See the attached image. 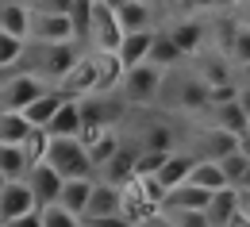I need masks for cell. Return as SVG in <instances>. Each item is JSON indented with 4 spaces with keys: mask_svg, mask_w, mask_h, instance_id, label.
I'll return each mask as SVG.
<instances>
[{
    "mask_svg": "<svg viewBox=\"0 0 250 227\" xmlns=\"http://www.w3.org/2000/svg\"><path fill=\"white\" fill-rule=\"evenodd\" d=\"M188 173H192V158H188V154H181V150H169V158L162 162V169H158L154 177L166 185V189H173V185L188 181Z\"/></svg>",
    "mask_w": 250,
    "mask_h": 227,
    "instance_id": "cell-23",
    "label": "cell"
},
{
    "mask_svg": "<svg viewBox=\"0 0 250 227\" xmlns=\"http://www.w3.org/2000/svg\"><path fill=\"white\" fill-rule=\"evenodd\" d=\"M46 162L54 165L62 177H96V165L89 158V146L81 135H50Z\"/></svg>",
    "mask_w": 250,
    "mask_h": 227,
    "instance_id": "cell-2",
    "label": "cell"
},
{
    "mask_svg": "<svg viewBox=\"0 0 250 227\" xmlns=\"http://www.w3.org/2000/svg\"><path fill=\"white\" fill-rule=\"evenodd\" d=\"M239 69H243V77H247V81H250V62H243V65H239Z\"/></svg>",
    "mask_w": 250,
    "mask_h": 227,
    "instance_id": "cell-41",
    "label": "cell"
},
{
    "mask_svg": "<svg viewBox=\"0 0 250 227\" xmlns=\"http://www.w3.org/2000/svg\"><path fill=\"white\" fill-rule=\"evenodd\" d=\"M208 196H212V189H204V185H196V181H181V185L166 189L162 208H188V212H204Z\"/></svg>",
    "mask_w": 250,
    "mask_h": 227,
    "instance_id": "cell-12",
    "label": "cell"
},
{
    "mask_svg": "<svg viewBox=\"0 0 250 227\" xmlns=\"http://www.w3.org/2000/svg\"><path fill=\"white\" fill-rule=\"evenodd\" d=\"M173 100H177L181 108H188V112H192V108L200 112V108H208V104H212V89H208V81H204V77H196V81H181V85H177V93H173Z\"/></svg>",
    "mask_w": 250,
    "mask_h": 227,
    "instance_id": "cell-24",
    "label": "cell"
},
{
    "mask_svg": "<svg viewBox=\"0 0 250 227\" xmlns=\"http://www.w3.org/2000/svg\"><path fill=\"white\" fill-rule=\"evenodd\" d=\"M116 16H120L124 35H127V31H143V27H154L150 0H124V4H116Z\"/></svg>",
    "mask_w": 250,
    "mask_h": 227,
    "instance_id": "cell-16",
    "label": "cell"
},
{
    "mask_svg": "<svg viewBox=\"0 0 250 227\" xmlns=\"http://www.w3.org/2000/svg\"><path fill=\"white\" fill-rule=\"evenodd\" d=\"M239 204H243V189H239V185H219V189H212L208 204H204V224L208 227L227 224Z\"/></svg>",
    "mask_w": 250,
    "mask_h": 227,
    "instance_id": "cell-10",
    "label": "cell"
},
{
    "mask_svg": "<svg viewBox=\"0 0 250 227\" xmlns=\"http://www.w3.org/2000/svg\"><path fill=\"white\" fill-rule=\"evenodd\" d=\"M81 127H85V116H81V97H65L62 108L50 116V124H46V131L50 135H81Z\"/></svg>",
    "mask_w": 250,
    "mask_h": 227,
    "instance_id": "cell-14",
    "label": "cell"
},
{
    "mask_svg": "<svg viewBox=\"0 0 250 227\" xmlns=\"http://www.w3.org/2000/svg\"><path fill=\"white\" fill-rule=\"evenodd\" d=\"M235 12H239L243 23H250V0H235Z\"/></svg>",
    "mask_w": 250,
    "mask_h": 227,
    "instance_id": "cell-39",
    "label": "cell"
},
{
    "mask_svg": "<svg viewBox=\"0 0 250 227\" xmlns=\"http://www.w3.org/2000/svg\"><path fill=\"white\" fill-rule=\"evenodd\" d=\"M166 31H169V39H173L185 54H196V50L204 46V35H208V31H204V23H200V20H192V16L177 20V23H169Z\"/></svg>",
    "mask_w": 250,
    "mask_h": 227,
    "instance_id": "cell-18",
    "label": "cell"
},
{
    "mask_svg": "<svg viewBox=\"0 0 250 227\" xmlns=\"http://www.w3.org/2000/svg\"><path fill=\"white\" fill-rule=\"evenodd\" d=\"M239 189H243V193H250V165H247V173H243V181H239Z\"/></svg>",
    "mask_w": 250,
    "mask_h": 227,
    "instance_id": "cell-40",
    "label": "cell"
},
{
    "mask_svg": "<svg viewBox=\"0 0 250 227\" xmlns=\"http://www.w3.org/2000/svg\"><path fill=\"white\" fill-rule=\"evenodd\" d=\"M31 127H35V124L23 116V112H16V108H0V139H4V143H23Z\"/></svg>",
    "mask_w": 250,
    "mask_h": 227,
    "instance_id": "cell-26",
    "label": "cell"
},
{
    "mask_svg": "<svg viewBox=\"0 0 250 227\" xmlns=\"http://www.w3.org/2000/svg\"><path fill=\"white\" fill-rule=\"evenodd\" d=\"M0 31L27 39V31H31V4L27 0H0Z\"/></svg>",
    "mask_w": 250,
    "mask_h": 227,
    "instance_id": "cell-13",
    "label": "cell"
},
{
    "mask_svg": "<svg viewBox=\"0 0 250 227\" xmlns=\"http://www.w3.org/2000/svg\"><path fill=\"white\" fill-rule=\"evenodd\" d=\"M100 177H108V181H116V185H127V181L135 177V154H131L127 146H120L108 162L100 165Z\"/></svg>",
    "mask_w": 250,
    "mask_h": 227,
    "instance_id": "cell-25",
    "label": "cell"
},
{
    "mask_svg": "<svg viewBox=\"0 0 250 227\" xmlns=\"http://www.w3.org/2000/svg\"><path fill=\"white\" fill-rule=\"evenodd\" d=\"M81 224H124V185L100 177L93 185V196L85 204Z\"/></svg>",
    "mask_w": 250,
    "mask_h": 227,
    "instance_id": "cell-4",
    "label": "cell"
},
{
    "mask_svg": "<svg viewBox=\"0 0 250 227\" xmlns=\"http://www.w3.org/2000/svg\"><path fill=\"white\" fill-rule=\"evenodd\" d=\"M124 42V27H120V16L108 0H93V27H89V42L93 50H120Z\"/></svg>",
    "mask_w": 250,
    "mask_h": 227,
    "instance_id": "cell-7",
    "label": "cell"
},
{
    "mask_svg": "<svg viewBox=\"0 0 250 227\" xmlns=\"http://www.w3.org/2000/svg\"><path fill=\"white\" fill-rule=\"evenodd\" d=\"M23 150H27V158H31V162H42V158H46V150H50V131L35 124V127L27 131V139H23Z\"/></svg>",
    "mask_w": 250,
    "mask_h": 227,
    "instance_id": "cell-34",
    "label": "cell"
},
{
    "mask_svg": "<svg viewBox=\"0 0 250 227\" xmlns=\"http://www.w3.org/2000/svg\"><path fill=\"white\" fill-rule=\"evenodd\" d=\"M65 39H73L69 12H42V8H31L27 42H65Z\"/></svg>",
    "mask_w": 250,
    "mask_h": 227,
    "instance_id": "cell-8",
    "label": "cell"
},
{
    "mask_svg": "<svg viewBox=\"0 0 250 227\" xmlns=\"http://www.w3.org/2000/svg\"><path fill=\"white\" fill-rule=\"evenodd\" d=\"M4 181H8V177H4V173H0V189H4Z\"/></svg>",
    "mask_w": 250,
    "mask_h": 227,
    "instance_id": "cell-43",
    "label": "cell"
},
{
    "mask_svg": "<svg viewBox=\"0 0 250 227\" xmlns=\"http://www.w3.org/2000/svg\"><path fill=\"white\" fill-rule=\"evenodd\" d=\"M188 181H196V185H204V189L231 185V181L223 177V165H219V158H200V162H192V173H188Z\"/></svg>",
    "mask_w": 250,
    "mask_h": 227,
    "instance_id": "cell-27",
    "label": "cell"
},
{
    "mask_svg": "<svg viewBox=\"0 0 250 227\" xmlns=\"http://www.w3.org/2000/svg\"><path fill=\"white\" fill-rule=\"evenodd\" d=\"M58 89H62L65 97H89V93H96V54L89 46L81 50L77 62L69 65V73L58 81Z\"/></svg>",
    "mask_w": 250,
    "mask_h": 227,
    "instance_id": "cell-9",
    "label": "cell"
},
{
    "mask_svg": "<svg viewBox=\"0 0 250 227\" xmlns=\"http://www.w3.org/2000/svg\"><path fill=\"white\" fill-rule=\"evenodd\" d=\"M223 54H227V62L231 65H243V62H250V23H231L227 27V39H223Z\"/></svg>",
    "mask_w": 250,
    "mask_h": 227,
    "instance_id": "cell-21",
    "label": "cell"
},
{
    "mask_svg": "<svg viewBox=\"0 0 250 227\" xmlns=\"http://www.w3.org/2000/svg\"><path fill=\"white\" fill-rule=\"evenodd\" d=\"M62 173L54 169V165L46 162H31V169H27V185H31V193L39 204H50V200H58V193H62Z\"/></svg>",
    "mask_w": 250,
    "mask_h": 227,
    "instance_id": "cell-11",
    "label": "cell"
},
{
    "mask_svg": "<svg viewBox=\"0 0 250 227\" xmlns=\"http://www.w3.org/2000/svg\"><path fill=\"white\" fill-rule=\"evenodd\" d=\"M23 50H27V39H16V35L0 31V73L4 69H12V65L23 58Z\"/></svg>",
    "mask_w": 250,
    "mask_h": 227,
    "instance_id": "cell-32",
    "label": "cell"
},
{
    "mask_svg": "<svg viewBox=\"0 0 250 227\" xmlns=\"http://www.w3.org/2000/svg\"><path fill=\"white\" fill-rule=\"evenodd\" d=\"M247 212H250V200H247Z\"/></svg>",
    "mask_w": 250,
    "mask_h": 227,
    "instance_id": "cell-44",
    "label": "cell"
},
{
    "mask_svg": "<svg viewBox=\"0 0 250 227\" xmlns=\"http://www.w3.org/2000/svg\"><path fill=\"white\" fill-rule=\"evenodd\" d=\"M239 104L247 108V116H250V81H243V85H239Z\"/></svg>",
    "mask_w": 250,
    "mask_h": 227,
    "instance_id": "cell-38",
    "label": "cell"
},
{
    "mask_svg": "<svg viewBox=\"0 0 250 227\" xmlns=\"http://www.w3.org/2000/svg\"><path fill=\"white\" fill-rule=\"evenodd\" d=\"M77 58H81V42L77 39H65V42H27L23 58L12 69H27L35 77H42L46 85H58Z\"/></svg>",
    "mask_w": 250,
    "mask_h": 227,
    "instance_id": "cell-1",
    "label": "cell"
},
{
    "mask_svg": "<svg viewBox=\"0 0 250 227\" xmlns=\"http://www.w3.org/2000/svg\"><path fill=\"white\" fill-rule=\"evenodd\" d=\"M219 165H223V177H227L231 185H239V181H243V173H247V165H250V154L239 146V150L223 154V158H219Z\"/></svg>",
    "mask_w": 250,
    "mask_h": 227,
    "instance_id": "cell-33",
    "label": "cell"
},
{
    "mask_svg": "<svg viewBox=\"0 0 250 227\" xmlns=\"http://www.w3.org/2000/svg\"><path fill=\"white\" fill-rule=\"evenodd\" d=\"M150 42H154V27L127 31L116 54H120V62H124V65H139V62H146V54H150Z\"/></svg>",
    "mask_w": 250,
    "mask_h": 227,
    "instance_id": "cell-17",
    "label": "cell"
},
{
    "mask_svg": "<svg viewBox=\"0 0 250 227\" xmlns=\"http://www.w3.org/2000/svg\"><path fill=\"white\" fill-rule=\"evenodd\" d=\"M0 224H39V200L27 177H8L0 189Z\"/></svg>",
    "mask_w": 250,
    "mask_h": 227,
    "instance_id": "cell-3",
    "label": "cell"
},
{
    "mask_svg": "<svg viewBox=\"0 0 250 227\" xmlns=\"http://www.w3.org/2000/svg\"><path fill=\"white\" fill-rule=\"evenodd\" d=\"M69 23H73V39L85 46L89 42V27H93V0H73L69 4Z\"/></svg>",
    "mask_w": 250,
    "mask_h": 227,
    "instance_id": "cell-29",
    "label": "cell"
},
{
    "mask_svg": "<svg viewBox=\"0 0 250 227\" xmlns=\"http://www.w3.org/2000/svg\"><path fill=\"white\" fill-rule=\"evenodd\" d=\"M181 58H188V54L177 46V42H173V39H169V31H154V42H150V54H146V62H154L158 69H173Z\"/></svg>",
    "mask_w": 250,
    "mask_h": 227,
    "instance_id": "cell-20",
    "label": "cell"
},
{
    "mask_svg": "<svg viewBox=\"0 0 250 227\" xmlns=\"http://www.w3.org/2000/svg\"><path fill=\"white\" fill-rule=\"evenodd\" d=\"M62 224H81L62 200H50V204H39V227H62Z\"/></svg>",
    "mask_w": 250,
    "mask_h": 227,
    "instance_id": "cell-31",
    "label": "cell"
},
{
    "mask_svg": "<svg viewBox=\"0 0 250 227\" xmlns=\"http://www.w3.org/2000/svg\"><path fill=\"white\" fill-rule=\"evenodd\" d=\"M62 100H65V93L58 89V85H50L46 93H39V97H35L31 104L23 108V116H27L31 124H39V127H46V124H50V116L62 108Z\"/></svg>",
    "mask_w": 250,
    "mask_h": 227,
    "instance_id": "cell-19",
    "label": "cell"
},
{
    "mask_svg": "<svg viewBox=\"0 0 250 227\" xmlns=\"http://www.w3.org/2000/svg\"><path fill=\"white\" fill-rule=\"evenodd\" d=\"M231 150H239V135L227 127H212L204 135V158H223V154H231Z\"/></svg>",
    "mask_w": 250,
    "mask_h": 227,
    "instance_id": "cell-28",
    "label": "cell"
},
{
    "mask_svg": "<svg viewBox=\"0 0 250 227\" xmlns=\"http://www.w3.org/2000/svg\"><path fill=\"white\" fill-rule=\"evenodd\" d=\"M216 120H219V127L243 135V131H247V108H243L239 97H235V100H227V104H216Z\"/></svg>",
    "mask_w": 250,
    "mask_h": 227,
    "instance_id": "cell-30",
    "label": "cell"
},
{
    "mask_svg": "<svg viewBox=\"0 0 250 227\" xmlns=\"http://www.w3.org/2000/svg\"><path fill=\"white\" fill-rule=\"evenodd\" d=\"M227 65H231V62H227V54L204 62V73H200V77L208 81V89H212V85H227Z\"/></svg>",
    "mask_w": 250,
    "mask_h": 227,
    "instance_id": "cell-35",
    "label": "cell"
},
{
    "mask_svg": "<svg viewBox=\"0 0 250 227\" xmlns=\"http://www.w3.org/2000/svg\"><path fill=\"white\" fill-rule=\"evenodd\" d=\"M219 8H235V0H219Z\"/></svg>",
    "mask_w": 250,
    "mask_h": 227,
    "instance_id": "cell-42",
    "label": "cell"
},
{
    "mask_svg": "<svg viewBox=\"0 0 250 227\" xmlns=\"http://www.w3.org/2000/svg\"><path fill=\"white\" fill-rule=\"evenodd\" d=\"M93 185H96V177H65V181H62L58 200H62L77 220L85 216V204H89V196H93Z\"/></svg>",
    "mask_w": 250,
    "mask_h": 227,
    "instance_id": "cell-15",
    "label": "cell"
},
{
    "mask_svg": "<svg viewBox=\"0 0 250 227\" xmlns=\"http://www.w3.org/2000/svg\"><path fill=\"white\" fill-rule=\"evenodd\" d=\"M177 4L185 8L188 16H192V12H208V8H219V0H177Z\"/></svg>",
    "mask_w": 250,
    "mask_h": 227,
    "instance_id": "cell-37",
    "label": "cell"
},
{
    "mask_svg": "<svg viewBox=\"0 0 250 227\" xmlns=\"http://www.w3.org/2000/svg\"><path fill=\"white\" fill-rule=\"evenodd\" d=\"M143 146H150V150H173L177 143H173V131L166 127V124H154L150 127V135H146V143Z\"/></svg>",
    "mask_w": 250,
    "mask_h": 227,
    "instance_id": "cell-36",
    "label": "cell"
},
{
    "mask_svg": "<svg viewBox=\"0 0 250 227\" xmlns=\"http://www.w3.org/2000/svg\"><path fill=\"white\" fill-rule=\"evenodd\" d=\"M162 73L154 62H139V65H127L124 69V81H120V97L127 104H150L162 93Z\"/></svg>",
    "mask_w": 250,
    "mask_h": 227,
    "instance_id": "cell-5",
    "label": "cell"
},
{
    "mask_svg": "<svg viewBox=\"0 0 250 227\" xmlns=\"http://www.w3.org/2000/svg\"><path fill=\"white\" fill-rule=\"evenodd\" d=\"M31 169V158L23 150V143H4L0 139V173L4 177H27Z\"/></svg>",
    "mask_w": 250,
    "mask_h": 227,
    "instance_id": "cell-22",
    "label": "cell"
},
{
    "mask_svg": "<svg viewBox=\"0 0 250 227\" xmlns=\"http://www.w3.org/2000/svg\"><path fill=\"white\" fill-rule=\"evenodd\" d=\"M50 85L42 81V77H35L27 69H4V77H0V108H16V112H23L27 104H31L39 93H46Z\"/></svg>",
    "mask_w": 250,
    "mask_h": 227,
    "instance_id": "cell-6",
    "label": "cell"
}]
</instances>
